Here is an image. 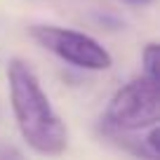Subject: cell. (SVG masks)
Instances as JSON below:
<instances>
[{
	"label": "cell",
	"instance_id": "1",
	"mask_svg": "<svg viewBox=\"0 0 160 160\" xmlns=\"http://www.w3.org/2000/svg\"><path fill=\"white\" fill-rule=\"evenodd\" d=\"M10 101L24 141L40 155H59L68 146L61 118L52 108L35 71L24 59H12L7 66Z\"/></svg>",
	"mask_w": 160,
	"mask_h": 160
},
{
	"label": "cell",
	"instance_id": "4",
	"mask_svg": "<svg viewBox=\"0 0 160 160\" xmlns=\"http://www.w3.org/2000/svg\"><path fill=\"white\" fill-rule=\"evenodd\" d=\"M141 64H144V75L160 82V47H158V42H148L146 45L144 54H141Z\"/></svg>",
	"mask_w": 160,
	"mask_h": 160
},
{
	"label": "cell",
	"instance_id": "2",
	"mask_svg": "<svg viewBox=\"0 0 160 160\" xmlns=\"http://www.w3.org/2000/svg\"><path fill=\"white\" fill-rule=\"evenodd\" d=\"M104 122L108 130L139 132L160 122V82L141 73L122 85L106 106Z\"/></svg>",
	"mask_w": 160,
	"mask_h": 160
},
{
	"label": "cell",
	"instance_id": "3",
	"mask_svg": "<svg viewBox=\"0 0 160 160\" xmlns=\"http://www.w3.org/2000/svg\"><path fill=\"white\" fill-rule=\"evenodd\" d=\"M31 38L42 50L57 54L59 59L87 71H106L113 66V57L101 42H97L92 35L80 31L61 28L50 24H35L31 26Z\"/></svg>",
	"mask_w": 160,
	"mask_h": 160
}]
</instances>
